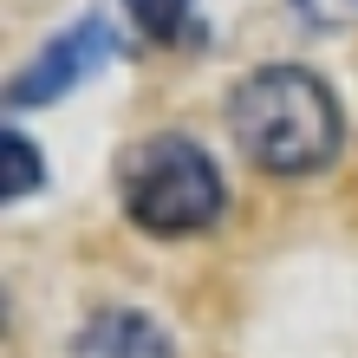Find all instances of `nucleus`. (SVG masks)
<instances>
[{
	"instance_id": "nucleus-1",
	"label": "nucleus",
	"mask_w": 358,
	"mask_h": 358,
	"mask_svg": "<svg viewBox=\"0 0 358 358\" xmlns=\"http://www.w3.org/2000/svg\"><path fill=\"white\" fill-rule=\"evenodd\" d=\"M228 131L241 157L267 176H320L345 143L339 98L313 66H255L228 92Z\"/></svg>"
},
{
	"instance_id": "nucleus-2",
	"label": "nucleus",
	"mask_w": 358,
	"mask_h": 358,
	"mask_svg": "<svg viewBox=\"0 0 358 358\" xmlns=\"http://www.w3.org/2000/svg\"><path fill=\"white\" fill-rule=\"evenodd\" d=\"M117 196L143 235H202L222 222V170L196 137H143L131 157L117 163Z\"/></svg>"
},
{
	"instance_id": "nucleus-3",
	"label": "nucleus",
	"mask_w": 358,
	"mask_h": 358,
	"mask_svg": "<svg viewBox=\"0 0 358 358\" xmlns=\"http://www.w3.org/2000/svg\"><path fill=\"white\" fill-rule=\"evenodd\" d=\"M117 52V33H111V20L104 13H85L78 27H66V33H52L46 46L33 52V66L7 85V104L20 111V104H52V98H66L78 78H92L104 59Z\"/></svg>"
},
{
	"instance_id": "nucleus-4",
	"label": "nucleus",
	"mask_w": 358,
	"mask_h": 358,
	"mask_svg": "<svg viewBox=\"0 0 358 358\" xmlns=\"http://www.w3.org/2000/svg\"><path fill=\"white\" fill-rule=\"evenodd\" d=\"M72 358H176V345H170V332H163L150 313L111 306L72 339Z\"/></svg>"
},
{
	"instance_id": "nucleus-5",
	"label": "nucleus",
	"mask_w": 358,
	"mask_h": 358,
	"mask_svg": "<svg viewBox=\"0 0 358 358\" xmlns=\"http://www.w3.org/2000/svg\"><path fill=\"white\" fill-rule=\"evenodd\" d=\"M131 13L150 39H196V0H131Z\"/></svg>"
},
{
	"instance_id": "nucleus-6",
	"label": "nucleus",
	"mask_w": 358,
	"mask_h": 358,
	"mask_svg": "<svg viewBox=\"0 0 358 358\" xmlns=\"http://www.w3.org/2000/svg\"><path fill=\"white\" fill-rule=\"evenodd\" d=\"M0 150H7V202H20V196H33L39 189V150L20 131H7L0 137Z\"/></svg>"
},
{
	"instance_id": "nucleus-7",
	"label": "nucleus",
	"mask_w": 358,
	"mask_h": 358,
	"mask_svg": "<svg viewBox=\"0 0 358 358\" xmlns=\"http://www.w3.org/2000/svg\"><path fill=\"white\" fill-rule=\"evenodd\" d=\"M300 13L320 27H345V20H358V0H300Z\"/></svg>"
}]
</instances>
